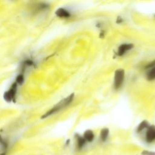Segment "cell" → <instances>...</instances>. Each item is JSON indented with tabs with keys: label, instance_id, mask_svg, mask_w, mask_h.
Returning a JSON list of instances; mask_svg holds the SVG:
<instances>
[{
	"label": "cell",
	"instance_id": "7a4b0ae2",
	"mask_svg": "<svg viewBox=\"0 0 155 155\" xmlns=\"http://www.w3.org/2000/svg\"><path fill=\"white\" fill-rule=\"evenodd\" d=\"M125 71L122 69H117L114 73V87L115 89H119L124 81Z\"/></svg>",
	"mask_w": 155,
	"mask_h": 155
},
{
	"label": "cell",
	"instance_id": "7c38bea8",
	"mask_svg": "<svg viewBox=\"0 0 155 155\" xmlns=\"http://www.w3.org/2000/svg\"><path fill=\"white\" fill-rule=\"evenodd\" d=\"M0 145H1V147H2V148H3L4 152L5 153L6 150H7V147H8V143H7V141L4 139V138H3V137L1 136V134H0Z\"/></svg>",
	"mask_w": 155,
	"mask_h": 155
},
{
	"label": "cell",
	"instance_id": "4fadbf2b",
	"mask_svg": "<svg viewBox=\"0 0 155 155\" xmlns=\"http://www.w3.org/2000/svg\"><path fill=\"white\" fill-rule=\"evenodd\" d=\"M24 74L22 73L19 74L18 75V76L16 77L15 82L18 85H21L24 83Z\"/></svg>",
	"mask_w": 155,
	"mask_h": 155
},
{
	"label": "cell",
	"instance_id": "277c9868",
	"mask_svg": "<svg viewBox=\"0 0 155 155\" xmlns=\"http://www.w3.org/2000/svg\"><path fill=\"white\" fill-rule=\"evenodd\" d=\"M145 140L148 143L155 140V126H149L145 133Z\"/></svg>",
	"mask_w": 155,
	"mask_h": 155
},
{
	"label": "cell",
	"instance_id": "30bf717a",
	"mask_svg": "<svg viewBox=\"0 0 155 155\" xmlns=\"http://www.w3.org/2000/svg\"><path fill=\"white\" fill-rule=\"evenodd\" d=\"M148 127H149L148 122H147L145 120H143L138 125V127L137 128V132L140 133V132L142 131L143 130H145V128H148Z\"/></svg>",
	"mask_w": 155,
	"mask_h": 155
},
{
	"label": "cell",
	"instance_id": "52a82bcc",
	"mask_svg": "<svg viewBox=\"0 0 155 155\" xmlns=\"http://www.w3.org/2000/svg\"><path fill=\"white\" fill-rule=\"evenodd\" d=\"M83 137L84 138V139L87 142H91L94 139V133L93 132V131L90 130H88L84 132Z\"/></svg>",
	"mask_w": 155,
	"mask_h": 155
},
{
	"label": "cell",
	"instance_id": "5bb4252c",
	"mask_svg": "<svg viewBox=\"0 0 155 155\" xmlns=\"http://www.w3.org/2000/svg\"><path fill=\"white\" fill-rule=\"evenodd\" d=\"M142 155H155V152L148 150H143L141 153Z\"/></svg>",
	"mask_w": 155,
	"mask_h": 155
},
{
	"label": "cell",
	"instance_id": "5b68a950",
	"mask_svg": "<svg viewBox=\"0 0 155 155\" xmlns=\"http://www.w3.org/2000/svg\"><path fill=\"white\" fill-rule=\"evenodd\" d=\"M134 45L132 44H128V43H125L120 45L117 49V55L119 56H123L125 54L127 51H130L133 48Z\"/></svg>",
	"mask_w": 155,
	"mask_h": 155
},
{
	"label": "cell",
	"instance_id": "8992f818",
	"mask_svg": "<svg viewBox=\"0 0 155 155\" xmlns=\"http://www.w3.org/2000/svg\"><path fill=\"white\" fill-rule=\"evenodd\" d=\"M55 14L61 18H68L71 16V13L65 8H59L56 10Z\"/></svg>",
	"mask_w": 155,
	"mask_h": 155
},
{
	"label": "cell",
	"instance_id": "9c48e42d",
	"mask_svg": "<svg viewBox=\"0 0 155 155\" xmlns=\"http://www.w3.org/2000/svg\"><path fill=\"white\" fill-rule=\"evenodd\" d=\"M109 135V130L107 128H103L100 133V138L101 140L103 142H105L108 137Z\"/></svg>",
	"mask_w": 155,
	"mask_h": 155
},
{
	"label": "cell",
	"instance_id": "ba28073f",
	"mask_svg": "<svg viewBox=\"0 0 155 155\" xmlns=\"http://www.w3.org/2000/svg\"><path fill=\"white\" fill-rule=\"evenodd\" d=\"M76 142H77V147L79 149L82 148L86 143V141L83 137V136H81L80 135H76Z\"/></svg>",
	"mask_w": 155,
	"mask_h": 155
},
{
	"label": "cell",
	"instance_id": "6da1fadb",
	"mask_svg": "<svg viewBox=\"0 0 155 155\" xmlns=\"http://www.w3.org/2000/svg\"><path fill=\"white\" fill-rule=\"evenodd\" d=\"M73 99H74V94L73 93V94H70L69 96H68L67 97L64 98V99L59 101L57 104H56L54 106H53L50 110L47 111L44 115H42V116L41 117L45 118V117H47L52 114H54L59 112V111L62 110L63 108H65L68 105H70L72 102Z\"/></svg>",
	"mask_w": 155,
	"mask_h": 155
},
{
	"label": "cell",
	"instance_id": "3957f363",
	"mask_svg": "<svg viewBox=\"0 0 155 155\" xmlns=\"http://www.w3.org/2000/svg\"><path fill=\"white\" fill-rule=\"evenodd\" d=\"M17 89H18V84L15 82L10 87V88L4 93V99L5 101L8 102H10L12 101H13L16 94L17 93Z\"/></svg>",
	"mask_w": 155,
	"mask_h": 155
},
{
	"label": "cell",
	"instance_id": "8fae6325",
	"mask_svg": "<svg viewBox=\"0 0 155 155\" xmlns=\"http://www.w3.org/2000/svg\"><path fill=\"white\" fill-rule=\"evenodd\" d=\"M152 68L147 73V79L148 80H153L155 79V65L151 67Z\"/></svg>",
	"mask_w": 155,
	"mask_h": 155
}]
</instances>
